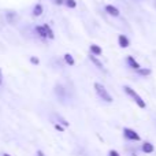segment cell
Instances as JSON below:
<instances>
[{
    "label": "cell",
    "instance_id": "obj_23",
    "mask_svg": "<svg viewBox=\"0 0 156 156\" xmlns=\"http://www.w3.org/2000/svg\"><path fill=\"white\" fill-rule=\"evenodd\" d=\"M3 83V71H2V69H0V85Z\"/></svg>",
    "mask_w": 156,
    "mask_h": 156
},
{
    "label": "cell",
    "instance_id": "obj_18",
    "mask_svg": "<svg viewBox=\"0 0 156 156\" xmlns=\"http://www.w3.org/2000/svg\"><path fill=\"white\" fill-rule=\"evenodd\" d=\"M30 62H32L33 65L37 66L38 63H40V60H38V58H37V56H30Z\"/></svg>",
    "mask_w": 156,
    "mask_h": 156
},
{
    "label": "cell",
    "instance_id": "obj_25",
    "mask_svg": "<svg viewBox=\"0 0 156 156\" xmlns=\"http://www.w3.org/2000/svg\"><path fill=\"white\" fill-rule=\"evenodd\" d=\"M2 156H11V155H8V154H2Z\"/></svg>",
    "mask_w": 156,
    "mask_h": 156
},
{
    "label": "cell",
    "instance_id": "obj_3",
    "mask_svg": "<svg viewBox=\"0 0 156 156\" xmlns=\"http://www.w3.org/2000/svg\"><path fill=\"white\" fill-rule=\"evenodd\" d=\"M123 136L127 138V140H132V141H140L141 137L138 136V133H136L133 129H129V127H125L123 129Z\"/></svg>",
    "mask_w": 156,
    "mask_h": 156
},
{
    "label": "cell",
    "instance_id": "obj_2",
    "mask_svg": "<svg viewBox=\"0 0 156 156\" xmlns=\"http://www.w3.org/2000/svg\"><path fill=\"white\" fill-rule=\"evenodd\" d=\"M123 90H125V93L129 94V96L132 97L133 100H134V103H136V104H137L140 108H145V107H147V104H145V101L143 100V97H141L140 94H138L137 92L134 90V89H132L130 86L125 85V86H123Z\"/></svg>",
    "mask_w": 156,
    "mask_h": 156
},
{
    "label": "cell",
    "instance_id": "obj_20",
    "mask_svg": "<svg viewBox=\"0 0 156 156\" xmlns=\"http://www.w3.org/2000/svg\"><path fill=\"white\" fill-rule=\"evenodd\" d=\"M15 12H10V14H7V19H8V21H11V22H12V18H15Z\"/></svg>",
    "mask_w": 156,
    "mask_h": 156
},
{
    "label": "cell",
    "instance_id": "obj_21",
    "mask_svg": "<svg viewBox=\"0 0 156 156\" xmlns=\"http://www.w3.org/2000/svg\"><path fill=\"white\" fill-rule=\"evenodd\" d=\"M108 156H121V155H119L118 152L115 151V149H111V151L108 152Z\"/></svg>",
    "mask_w": 156,
    "mask_h": 156
},
{
    "label": "cell",
    "instance_id": "obj_1",
    "mask_svg": "<svg viewBox=\"0 0 156 156\" xmlns=\"http://www.w3.org/2000/svg\"><path fill=\"white\" fill-rule=\"evenodd\" d=\"M93 88H94V92H96V94L103 100V101H105V103H112L114 101L112 96L108 93V90L105 89L104 85H101L100 82H94Z\"/></svg>",
    "mask_w": 156,
    "mask_h": 156
},
{
    "label": "cell",
    "instance_id": "obj_14",
    "mask_svg": "<svg viewBox=\"0 0 156 156\" xmlns=\"http://www.w3.org/2000/svg\"><path fill=\"white\" fill-rule=\"evenodd\" d=\"M44 27H45V30H47V34H48V38H51V40H52V38H54L55 37V34H54V30H52L51 29V26H49V25H44Z\"/></svg>",
    "mask_w": 156,
    "mask_h": 156
},
{
    "label": "cell",
    "instance_id": "obj_6",
    "mask_svg": "<svg viewBox=\"0 0 156 156\" xmlns=\"http://www.w3.org/2000/svg\"><path fill=\"white\" fill-rule=\"evenodd\" d=\"M43 11H44V7L41 3H37V4L33 7V11H32V15L34 16V18H38V16L43 15Z\"/></svg>",
    "mask_w": 156,
    "mask_h": 156
},
{
    "label": "cell",
    "instance_id": "obj_12",
    "mask_svg": "<svg viewBox=\"0 0 156 156\" xmlns=\"http://www.w3.org/2000/svg\"><path fill=\"white\" fill-rule=\"evenodd\" d=\"M141 149H143V152H145V154H152V152L155 151L154 145H152L151 143H144L143 147H141Z\"/></svg>",
    "mask_w": 156,
    "mask_h": 156
},
{
    "label": "cell",
    "instance_id": "obj_15",
    "mask_svg": "<svg viewBox=\"0 0 156 156\" xmlns=\"http://www.w3.org/2000/svg\"><path fill=\"white\" fill-rule=\"evenodd\" d=\"M65 5L66 7H69V8H76L77 7V2L76 0H66Z\"/></svg>",
    "mask_w": 156,
    "mask_h": 156
},
{
    "label": "cell",
    "instance_id": "obj_19",
    "mask_svg": "<svg viewBox=\"0 0 156 156\" xmlns=\"http://www.w3.org/2000/svg\"><path fill=\"white\" fill-rule=\"evenodd\" d=\"M55 129H56V130H58V132H62V133H63V132H65V127H63V126H62V125H58V123H56V125H55Z\"/></svg>",
    "mask_w": 156,
    "mask_h": 156
},
{
    "label": "cell",
    "instance_id": "obj_13",
    "mask_svg": "<svg viewBox=\"0 0 156 156\" xmlns=\"http://www.w3.org/2000/svg\"><path fill=\"white\" fill-rule=\"evenodd\" d=\"M63 59L67 63V66H74L76 65V60H74V56L71 54H65L63 55Z\"/></svg>",
    "mask_w": 156,
    "mask_h": 156
},
{
    "label": "cell",
    "instance_id": "obj_8",
    "mask_svg": "<svg viewBox=\"0 0 156 156\" xmlns=\"http://www.w3.org/2000/svg\"><path fill=\"white\" fill-rule=\"evenodd\" d=\"M55 93L58 94V97L60 99V101L66 100V89L63 88L62 85H56V88H55Z\"/></svg>",
    "mask_w": 156,
    "mask_h": 156
},
{
    "label": "cell",
    "instance_id": "obj_11",
    "mask_svg": "<svg viewBox=\"0 0 156 156\" xmlns=\"http://www.w3.org/2000/svg\"><path fill=\"white\" fill-rule=\"evenodd\" d=\"M36 32H37V34L40 36L41 38H48V34H47V30H45V27H44V25L43 26H36Z\"/></svg>",
    "mask_w": 156,
    "mask_h": 156
},
{
    "label": "cell",
    "instance_id": "obj_7",
    "mask_svg": "<svg viewBox=\"0 0 156 156\" xmlns=\"http://www.w3.org/2000/svg\"><path fill=\"white\" fill-rule=\"evenodd\" d=\"M118 44L121 45V48H127V47L130 45V41L125 34H119L118 36Z\"/></svg>",
    "mask_w": 156,
    "mask_h": 156
},
{
    "label": "cell",
    "instance_id": "obj_24",
    "mask_svg": "<svg viewBox=\"0 0 156 156\" xmlns=\"http://www.w3.org/2000/svg\"><path fill=\"white\" fill-rule=\"evenodd\" d=\"M37 156H45V155H44L41 151H37Z\"/></svg>",
    "mask_w": 156,
    "mask_h": 156
},
{
    "label": "cell",
    "instance_id": "obj_4",
    "mask_svg": "<svg viewBox=\"0 0 156 156\" xmlns=\"http://www.w3.org/2000/svg\"><path fill=\"white\" fill-rule=\"evenodd\" d=\"M105 12L108 14V15H111V16H119V10L115 7V5H112V4H107L105 5Z\"/></svg>",
    "mask_w": 156,
    "mask_h": 156
},
{
    "label": "cell",
    "instance_id": "obj_5",
    "mask_svg": "<svg viewBox=\"0 0 156 156\" xmlns=\"http://www.w3.org/2000/svg\"><path fill=\"white\" fill-rule=\"evenodd\" d=\"M126 62H127V65H129V67H132L133 70H140V69H141L140 63H138L133 56H127L126 58Z\"/></svg>",
    "mask_w": 156,
    "mask_h": 156
},
{
    "label": "cell",
    "instance_id": "obj_17",
    "mask_svg": "<svg viewBox=\"0 0 156 156\" xmlns=\"http://www.w3.org/2000/svg\"><path fill=\"white\" fill-rule=\"evenodd\" d=\"M138 71V74H140V76H149V74H151V70H149V69H140V70H137Z\"/></svg>",
    "mask_w": 156,
    "mask_h": 156
},
{
    "label": "cell",
    "instance_id": "obj_9",
    "mask_svg": "<svg viewBox=\"0 0 156 156\" xmlns=\"http://www.w3.org/2000/svg\"><path fill=\"white\" fill-rule=\"evenodd\" d=\"M89 59H90V62L93 63V65L96 66V67L99 69V70H104V66H103V63L100 62V60H99V59H97V58H96V55L90 54V55H89Z\"/></svg>",
    "mask_w": 156,
    "mask_h": 156
},
{
    "label": "cell",
    "instance_id": "obj_22",
    "mask_svg": "<svg viewBox=\"0 0 156 156\" xmlns=\"http://www.w3.org/2000/svg\"><path fill=\"white\" fill-rule=\"evenodd\" d=\"M54 2H55V4L62 5V4H65V3H66V0H54Z\"/></svg>",
    "mask_w": 156,
    "mask_h": 156
},
{
    "label": "cell",
    "instance_id": "obj_10",
    "mask_svg": "<svg viewBox=\"0 0 156 156\" xmlns=\"http://www.w3.org/2000/svg\"><path fill=\"white\" fill-rule=\"evenodd\" d=\"M89 49H90V54L96 55V56H100V55L103 54V49L100 48L99 45H96V44H90V47H89Z\"/></svg>",
    "mask_w": 156,
    "mask_h": 156
},
{
    "label": "cell",
    "instance_id": "obj_16",
    "mask_svg": "<svg viewBox=\"0 0 156 156\" xmlns=\"http://www.w3.org/2000/svg\"><path fill=\"white\" fill-rule=\"evenodd\" d=\"M55 116H56V118H58V121H59V123L65 125V126H70V122H67L65 118H62V116H60L59 114H56V115H55Z\"/></svg>",
    "mask_w": 156,
    "mask_h": 156
}]
</instances>
